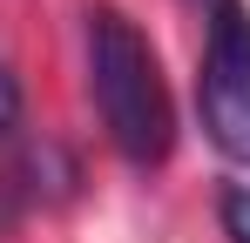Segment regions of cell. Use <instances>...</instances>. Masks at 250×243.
<instances>
[{"label": "cell", "mask_w": 250, "mask_h": 243, "mask_svg": "<svg viewBox=\"0 0 250 243\" xmlns=\"http://www.w3.org/2000/svg\"><path fill=\"white\" fill-rule=\"evenodd\" d=\"M0 223H7V196H0Z\"/></svg>", "instance_id": "5b68a950"}, {"label": "cell", "mask_w": 250, "mask_h": 243, "mask_svg": "<svg viewBox=\"0 0 250 243\" xmlns=\"http://www.w3.org/2000/svg\"><path fill=\"white\" fill-rule=\"evenodd\" d=\"M203 128L230 162L250 169V14L244 0H209V47L196 75Z\"/></svg>", "instance_id": "7a4b0ae2"}, {"label": "cell", "mask_w": 250, "mask_h": 243, "mask_svg": "<svg viewBox=\"0 0 250 243\" xmlns=\"http://www.w3.org/2000/svg\"><path fill=\"white\" fill-rule=\"evenodd\" d=\"M14 122H21V88H14V75L0 68V135H7Z\"/></svg>", "instance_id": "277c9868"}, {"label": "cell", "mask_w": 250, "mask_h": 243, "mask_svg": "<svg viewBox=\"0 0 250 243\" xmlns=\"http://www.w3.org/2000/svg\"><path fill=\"white\" fill-rule=\"evenodd\" d=\"M88 88H95L102 128H108V142L122 149V162H135V169L169 162L176 108H169L156 47H149V34H142L128 14H115V7H95V14H88Z\"/></svg>", "instance_id": "6da1fadb"}, {"label": "cell", "mask_w": 250, "mask_h": 243, "mask_svg": "<svg viewBox=\"0 0 250 243\" xmlns=\"http://www.w3.org/2000/svg\"><path fill=\"white\" fill-rule=\"evenodd\" d=\"M216 216H223V237H230V243H250V189H244V182H237V189H223Z\"/></svg>", "instance_id": "3957f363"}]
</instances>
